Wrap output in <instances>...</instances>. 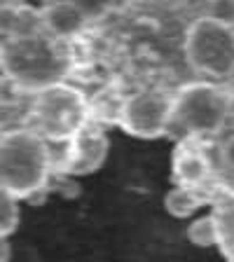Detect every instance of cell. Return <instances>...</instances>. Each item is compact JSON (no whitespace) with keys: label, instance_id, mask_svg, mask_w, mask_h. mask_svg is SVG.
Wrapping results in <instances>:
<instances>
[{"label":"cell","instance_id":"6da1fadb","mask_svg":"<svg viewBox=\"0 0 234 262\" xmlns=\"http://www.w3.org/2000/svg\"><path fill=\"white\" fill-rule=\"evenodd\" d=\"M73 66L71 47L42 31L0 40V80L19 96L28 98L40 89L68 82Z\"/></svg>","mask_w":234,"mask_h":262},{"label":"cell","instance_id":"7a4b0ae2","mask_svg":"<svg viewBox=\"0 0 234 262\" xmlns=\"http://www.w3.org/2000/svg\"><path fill=\"white\" fill-rule=\"evenodd\" d=\"M47 141L26 124L10 126L0 141V187L19 202L47 192L52 183Z\"/></svg>","mask_w":234,"mask_h":262},{"label":"cell","instance_id":"3957f363","mask_svg":"<svg viewBox=\"0 0 234 262\" xmlns=\"http://www.w3.org/2000/svg\"><path fill=\"white\" fill-rule=\"evenodd\" d=\"M89 113L92 108L84 92L71 82H59L28 98L22 124L40 134L45 141H61L77 136L92 122Z\"/></svg>","mask_w":234,"mask_h":262},{"label":"cell","instance_id":"277c9868","mask_svg":"<svg viewBox=\"0 0 234 262\" xmlns=\"http://www.w3.org/2000/svg\"><path fill=\"white\" fill-rule=\"evenodd\" d=\"M229 115L232 96L225 89L206 80L190 82L174 94L169 131H180L187 138H208L223 131Z\"/></svg>","mask_w":234,"mask_h":262},{"label":"cell","instance_id":"5b68a950","mask_svg":"<svg viewBox=\"0 0 234 262\" xmlns=\"http://www.w3.org/2000/svg\"><path fill=\"white\" fill-rule=\"evenodd\" d=\"M185 61L197 75L211 80L234 77V28L199 14L192 19L183 38Z\"/></svg>","mask_w":234,"mask_h":262},{"label":"cell","instance_id":"8992f818","mask_svg":"<svg viewBox=\"0 0 234 262\" xmlns=\"http://www.w3.org/2000/svg\"><path fill=\"white\" fill-rule=\"evenodd\" d=\"M174 94L162 89H141L122 101L117 110L120 126L136 138H159L169 131Z\"/></svg>","mask_w":234,"mask_h":262},{"label":"cell","instance_id":"52a82bcc","mask_svg":"<svg viewBox=\"0 0 234 262\" xmlns=\"http://www.w3.org/2000/svg\"><path fill=\"white\" fill-rule=\"evenodd\" d=\"M40 12V28L52 40L71 45L75 38L92 26L80 3H47L38 7Z\"/></svg>","mask_w":234,"mask_h":262},{"label":"cell","instance_id":"ba28073f","mask_svg":"<svg viewBox=\"0 0 234 262\" xmlns=\"http://www.w3.org/2000/svg\"><path fill=\"white\" fill-rule=\"evenodd\" d=\"M108 155V136L101 126L89 122L75 136V157H73L68 176H84L101 169Z\"/></svg>","mask_w":234,"mask_h":262},{"label":"cell","instance_id":"9c48e42d","mask_svg":"<svg viewBox=\"0 0 234 262\" xmlns=\"http://www.w3.org/2000/svg\"><path fill=\"white\" fill-rule=\"evenodd\" d=\"M213 173L211 157L204 147L183 143L174 157V178L180 187H204Z\"/></svg>","mask_w":234,"mask_h":262},{"label":"cell","instance_id":"30bf717a","mask_svg":"<svg viewBox=\"0 0 234 262\" xmlns=\"http://www.w3.org/2000/svg\"><path fill=\"white\" fill-rule=\"evenodd\" d=\"M40 28V12L26 3H0V40L31 35Z\"/></svg>","mask_w":234,"mask_h":262},{"label":"cell","instance_id":"8fae6325","mask_svg":"<svg viewBox=\"0 0 234 262\" xmlns=\"http://www.w3.org/2000/svg\"><path fill=\"white\" fill-rule=\"evenodd\" d=\"M206 202H211V196L202 192V187H180L176 185L169 194L164 196V208L171 213L174 218H187L197 208H202Z\"/></svg>","mask_w":234,"mask_h":262},{"label":"cell","instance_id":"7c38bea8","mask_svg":"<svg viewBox=\"0 0 234 262\" xmlns=\"http://www.w3.org/2000/svg\"><path fill=\"white\" fill-rule=\"evenodd\" d=\"M216 206L218 208L213 213V218L218 225V246L229 257V262H234V194H227Z\"/></svg>","mask_w":234,"mask_h":262},{"label":"cell","instance_id":"4fadbf2b","mask_svg":"<svg viewBox=\"0 0 234 262\" xmlns=\"http://www.w3.org/2000/svg\"><path fill=\"white\" fill-rule=\"evenodd\" d=\"M187 239L197 248H213V246H218V225H216L213 213L204 215V218H197L187 227Z\"/></svg>","mask_w":234,"mask_h":262},{"label":"cell","instance_id":"5bb4252c","mask_svg":"<svg viewBox=\"0 0 234 262\" xmlns=\"http://www.w3.org/2000/svg\"><path fill=\"white\" fill-rule=\"evenodd\" d=\"M19 218H22L19 199L10 194L5 187H0V241L7 239L19 227Z\"/></svg>","mask_w":234,"mask_h":262},{"label":"cell","instance_id":"9a60e30c","mask_svg":"<svg viewBox=\"0 0 234 262\" xmlns=\"http://www.w3.org/2000/svg\"><path fill=\"white\" fill-rule=\"evenodd\" d=\"M202 14L211 21L220 24V26H229L234 28V0H216V3H208L202 10Z\"/></svg>","mask_w":234,"mask_h":262},{"label":"cell","instance_id":"2e32d148","mask_svg":"<svg viewBox=\"0 0 234 262\" xmlns=\"http://www.w3.org/2000/svg\"><path fill=\"white\" fill-rule=\"evenodd\" d=\"M218 157H220L223 169H227V173L234 176V134H229L218 145Z\"/></svg>","mask_w":234,"mask_h":262},{"label":"cell","instance_id":"e0dca14e","mask_svg":"<svg viewBox=\"0 0 234 262\" xmlns=\"http://www.w3.org/2000/svg\"><path fill=\"white\" fill-rule=\"evenodd\" d=\"M7 131H10V124H7L5 120H0V141L5 138V134H7Z\"/></svg>","mask_w":234,"mask_h":262}]
</instances>
